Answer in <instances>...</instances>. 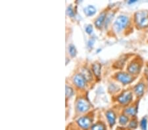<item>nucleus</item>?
<instances>
[{"label": "nucleus", "instance_id": "nucleus-2", "mask_svg": "<svg viewBox=\"0 0 148 130\" xmlns=\"http://www.w3.org/2000/svg\"><path fill=\"white\" fill-rule=\"evenodd\" d=\"M129 19L126 16L121 15L118 16L114 24V28L117 32H121L128 25Z\"/></svg>", "mask_w": 148, "mask_h": 130}, {"label": "nucleus", "instance_id": "nucleus-16", "mask_svg": "<svg viewBox=\"0 0 148 130\" xmlns=\"http://www.w3.org/2000/svg\"><path fill=\"white\" fill-rule=\"evenodd\" d=\"M128 122V118L124 115H122L119 118V123L122 126H124Z\"/></svg>", "mask_w": 148, "mask_h": 130}, {"label": "nucleus", "instance_id": "nucleus-17", "mask_svg": "<svg viewBox=\"0 0 148 130\" xmlns=\"http://www.w3.org/2000/svg\"><path fill=\"white\" fill-rule=\"evenodd\" d=\"M82 74L83 75L86 80H90V78H92L91 74H90V72L87 69H84L82 72Z\"/></svg>", "mask_w": 148, "mask_h": 130}, {"label": "nucleus", "instance_id": "nucleus-22", "mask_svg": "<svg viewBox=\"0 0 148 130\" xmlns=\"http://www.w3.org/2000/svg\"><path fill=\"white\" fill-rule=\"evenodd\" d=\"M86 31L88 34H91L93 31L92 26V25H88V26L86 28Z\"/></svg>", "mask_w": 148, "mask_h": 130}, {"label": "nucleus", "instance_id": "nucleus-11", "mask_svg": "<svg viewBox=\"0 0 148 130\" xmlns=\"http://www.w3.org/2000/svg\"><path fill=\"white\" fill-rule=\"evenodd\" d=\"M105 19V14L102 13L101 15H100L99 16V17L97 19V20H95V25L97 27L101 28V26H102L103 23L104 22Z\"/></svg>", "mask_w": 148, "mask_h": 130}, {"label": "nucleus", "instance_id": "nucleus-14", "mask_svg": "<svg viewBox=\"0 0 148 130\" xmlns=\"http://www.w3.org/2000/svg\"><path fill=\"white\" fill-rule=\"evenodd\" d=\"M125 113L128 115L130 116H134L137 113V108L134 107H130V108H126L125 110Z\"/></svg>", "mask_w": 148, "mask_h": 130}, {"label": "nucleus", "instance_id": "nucleus-12", "mask_svg": "<svg viewBox=\"0 0 148 130\" xmlns=\"http://www.w3.org/2000/svg\"><path fill=\"white\" fill-rule=\"evenodd\" d=\"M95 11H96V9H95V7L92 5H89L84 9V13H85L86 15H88V16L93 15L94 14H95Z\"/></svg>", "mask_w": 148, "mask_h": 130}, {"label": "nucleus", "instance_id": "nucleus-1", "mask_svg": "<svg viewBox=\"0 0 148 130\" xmlns=\"http://www.w3.org/2000/svg\"><path fill=\"white\" fill-rule=\"evenodd\" d=\"M135 21L141 28L148 27V12L145 11H139L135 15Z\"/></svg>", "mask_w": 148, "mask_h": 130}, {"label": "nucleus", "instance_id": "nucleus-4", "mask_svg": "<svg viewBox=\"0 0 148 130\" xmlns=\"http://www.w3.org/2000/svg\"><path fill=\"white\" fill-rule=\"evenodd\" d=\"M76 108L80 112H86L90 108V104L85 99H80L78 101L77 104H76Z\"/></svg>", "mask_w": 148, "mask_h": 130}, {"label": "nucleus", "instance_id": "nucleus-23", "mask_svg": "<svg viewBox=\"0 0 148 130\" xmlns=\"http://www.w3.org/2000/svg\"><path fill=\"white\" fill-rule=\"evenodd\" d=\"M67 13H68V15H69V16H73L74 11H73V10H72V7H68V9H67Z\"/></svg>", "mask_w": 148, "mask_h": 130}, {"label": "nucleus", "instance_id": "nucleus-13", "mask_svg": "<svg viewBox=\"0 0 148 130\" xmlns=\"http://www.w3.org/2000/svg\"><path fill=\"white\" fill-rule=\"evenodd\" d=\"M92 68L95 76L99 77L101 74V65L99 63H95L93 65Z\"/></svg>", "mask_w": 148, "mask_h": 130}, {"label": "nucleus", "instance_id": "nucleus-9", "mask_svg": "<svg viewBox=\"0 0 148 130\" xmlns=\"http://www.w3.org/2000/svg\"><path fill=\"white\" fill-rule=\"evenodd\" d=\"M144 84L142 83L138 84L136 87H134V92L138 96L141 97L142 96L143 94L144 93Z\"/></svg>", "mask_w": 148, "mask_h": 130}, {"label": "nucleus", "instance_id": "nucleus-18", "mask_svg": "<svg viewBox=\"0 0 148 130\" xmlns=\"http://www.w3.org/2000/svg\"><path fill=\"white\" fill-rule=\"evenodd\" d=\"M92 130H105V127L101 123H97L92 127Z\"/></svg>", "mask_w": 148, "mask_h": 130}, {"label": "nucleus", "instance_id": "nucleus-8", "mask_svg": "<svg viewBox=\"0 0 148 130\" xmlns=\"http://www.w3.org/2000/svg\"><path fill=\"white\" fill-rule=\"evenodd\" d=\"M128 70L132 74H138L140 70V66L137 62H132L128 67Z\"/></svg>", "mask_w": 148, "mask_h": 130}, {"label": "nucleus", "instance_id": "nucleus-24", "mask_svg": "<svg viewBox=\"0 0 148 130\" xmlns=\"http://www.w3.org/2000/svg\"><path fill=\"white\" fill-rule=\"evenodd\" d=\"M136 1H130V2H128V3L129 4H130V3H134V2H136Z\"/></svg>", "mask_w": 148, "mask_h": 130}, {"label": "nucleus", "instance_id": "nucleus-19", "mask_svg": "<svg viewBox=\"0 0 148 130\" xmlns=\"http://www.w3.org/2000/svg\"><path fill=\"white\" fill-rule=\"evenodd\" d=\"M69 51L70 55H71L72 57H75L76 54V50L75 47L73 45H70L69 48Z\"/></svg>", "mask_w": 148, "mask_h": 130}, {"label": "nucleus", "instance_id": "nucleus-7", "mask_svg": "<svg viewBox=\"0 0 148 130\" xmlns=\"http://www.w3.org/2000/svg\"><path fill=\"white\" fill-rule=\"evenodd\" d=\"M79 126L84 129H88L91 126V120L88 117H82L77 121Z\"/></svg>", "mask_w": 148, "mask_h": 130}, {"label": "nucleus", "instance_id": "nucleus-6", "mask_svg": "<svg viewBox=\"0 0 148 130\" xmlns=\"http://www.w3.org/2000/svg\"><path fill=\"white\" fill-rule=\"evenodd\" d=\"M132 99V93L129 91H125L123 93L121 94L118 97V101L119 103L122 104H126L129 103Z\"/></svg>", "mask_w": 148, "mask_h": 130}, {"label": "nucleus", "instance_id": "nucleus-3", "mask_svg": "<svg viewBox=\"0 0 148 130\" xmlns=\"http://www.w3.org/2000/svg\"><path fill=\"white\" fill-rule=\"evenodd\" d=\"M117 79L124 84H130L133 80L130 75L124 73V72H120V73L117 74Z\"/></svg>", "mask_w": 148, "mask_h": 130}, {"label": "nucleus", "instance_id": "nucleus-10", "mask_svg": "<svg viewBox=\"0 0 148 130\" xmlns=\"http://www.w3.org/2000/svg\"><path fill=\"white\" fill-rule=\"evenodd\" d=\"M108 122L111 126H113L115 123L116 116L115 114L113 111H108L106 114Z\"/></svg>", "mask_w": 148, "mask_h": 130}, {"label": "nucleus", "instance_id": "nucleus-20", "mask_svg": "<svg viewBox=\"0 0 148 130\" xmlns=\"http://www.w3.org/2000/svg\"><path fill=\"white\" fill-rule=\"evenodd\" d=\"M72 94H73V90H72V89L67 85L66 86V95H67V97H70L72 96Z\"/></svg>", "mask_w": 148, "mask_h": 130}, {"label": "nucleus", "instance_id": "nucleus-5", "mask_svg": "<svg viewBox=\"0 0 148 130\" xmlns=\"http://www.w3.org/2000/svg\"><path fill=\"white\" fill-rule=\"evenodd\" d=\"M86 79L83 76L82 74H77L73 78V81L76 86L79 87L80 88L84 87L86 84Z\"/></svg>", "mask_w": 148, "mask_h": 130}, {"label": "nucleus", "instance_id": "nucleus-21", "mask_svg": "<svg viewBox=\"0 0 148 130\" xmlns=\"http://www.w3.org/2000/svg\"><path fill=\"white\" fill-rule=\"evenodd\" d=\"M137 126H138V123H137V122H136V120L131 121L130 123V124H129V127H130V128H132V129L136 128V127H137Z\"/></svg>", "mask_w": 148, "mask_h": 130}, {"label": "nucleus", "instance_id": "nucleus-15", "mask_svg": "<svg viewBox=\"0 0 148 130\" xmlns=\"http://www.w3.org/2000/svg\"><path fill=\"white\" fill-rule=\"evenodd\" d=\"M140 127L142 130H147V120L146 118H142L140 122Z\"/></svg>", "mask_w": 148, "mask_h": 130}]
</instances>
